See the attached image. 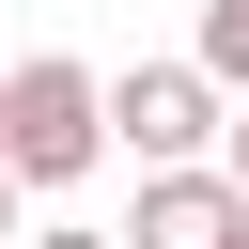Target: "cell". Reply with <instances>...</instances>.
Masks as SVG:
<instances>
[{
    "mask_svg": "<svg viewBox=\"0 0 249 249\" xmlns=\"http://www.w3.org/2000/svg\"><path fill=\"white\" fill-rule=\"evenodd\" d=\"M109 140H124V124H109V78H93V62L31 47V62L0 78V156H16V187H78Z\"/></svg>",
    "mask_w": 249,
    "mask_h": 249,
    "instance_id": "1",
    "label": "cell"
},
{
    "mask_svg": "<svg viewBox=\"0 0 249 249\" xmlns=\"http://www.w3.org/2000/svg\"><path fill=\"white\" fill-rule=\"evenodd\" d=\"M233 249H249V233H233Z\"/></svg>",
    "mask_w": 249,
    "mask_h": 249,
    "instance_id": "7",
    "label": "cell"
},
{
    "mask_svg": "<svg viewBox=\"0 0 249 249\" xmlns=\"http://www.w3.org/2000/svg\"><path fill=\"white\" fill-rule=\"evenodd\" d=\"M109 124H124L140 171H202V140H233V109H218L202 62H124L109 78Z\"/></svg>",
    "mask_w": 249,
    "mask_h": 249,
    "instance_id": "2",
    "label": "cell"
},
{
    "mask_svg": "<svg viewBox=\"0 0 249 249\" xmlns=\"http://www.w3.org/2000/svg\"><path fill=\"white\" fill-rule=\"evenodd\" d=\"M218 93H249V0H202V47H187Z\"/></svg>",
    "mask_w": 249,
    "mask_h": 249,
    "instance_id": "4",
    "label": "cell"
},
{
    "mask_svg": "<svg viewBox=\"0 0 249 249\" xmlns=\"http://www.w3.org/2000/svg\"><path fill=\"white\" fill-rule=\"evenodd\" d=\"M31 249H124V233H78V218H47V233H31Z\"/></svg>",
    "mask_w": 249,
    "mask_h": 249,
    "instance_id": "5",
    "label": "cell"
},
{
    "mask_svg": "<svg viewBox=\"0 0 249 249\" xmlns=\"http://www.w3.org/2000/svg\"><path fill=\"white\" fill-rule=\"evenodd\" d=\"M218 171H233V187H249V109H233V140H218Z\"/></svg>",
    "mask_w": 249,
    "mask_h": 249,
    "instance_id": "6",
    "label": "cell"
},
{
    "mask_svg": "<svg viewBox=\"0 0 249 249\" xmlns=\"http://www.w3.org/2000/svg\"><path fill=\"white\" fill-rule=\"evenodd\" d=\"M249 233V187L202 156V171H140V202H124V249H233Z\"/></svg>",
    "mask_w": 249,
    "mask_h": 249,
    "instance_id": "3",
    "label": "cell"
}]
</instances>
